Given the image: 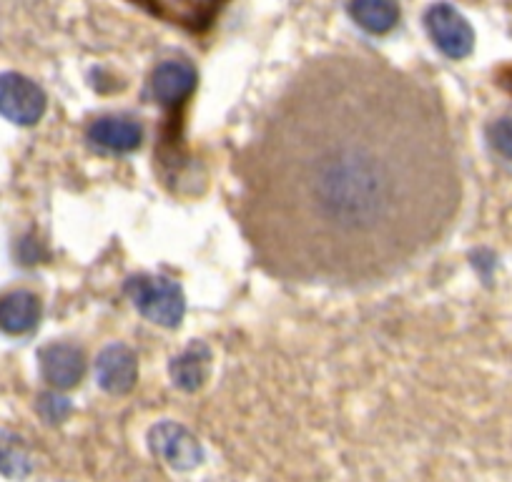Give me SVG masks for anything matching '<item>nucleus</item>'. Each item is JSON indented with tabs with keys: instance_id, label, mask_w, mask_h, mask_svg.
<instances>
[{
	"instance_id": "nucleus-6",
	"label": "nucleus",
	"mask_w": 512,
	"mask_h": 482,
	"mask_svg": "<svg viewBox=\"0 0 512 482\" xmlns=\"http://www.w3.org/2000/svg\"><path fill=\"white\" fill-rule=\"evenodd\" d=\"M136 377H139V365L136 354L126 344H108L96 359V380L101 390L108 395H128L134 390Z\"/></svg>"
},
{
	"instance_id": "nucleus-7",
	"label": "nucleus",
	"mask_w": 512,
	"mask_h": 482,
	"mask_svg": "<svg viewBox=\"0 0 512 482\" xmlns=\"http://www.w3.org/2000/svg\"><path fill=\"white\" fill-rule=\"evenodd\" d=\"M149 86L161 106H176L196 88V68L184 58H169L154 68Z\"/></svg>"
},
{
	"instance_id": "nucleus-12",
	"label": "nucleus",
	"mask_w": 512,
	"mask_h": 482,
	"mask_svg": "<svg viewBox=\"0 0 512 482\" xmlns=\"http://www.w3.org/2000/svg\"><path fill=\"white\" fill-rule=\"evenodd\" d=\"M349 16L367 33L384 36L400 21V6L395 0H349Z\"/></svg>"
},
{
	"instance_id": "nucleus-15",
	"label": "nucleus",
	"mask_w": 512,
	"mask_h": 482,
	"mask_svg": "<svg viewBox=\"0 0 512 482\" xmlns=\"http://www.w3.org/2000/svg\"><path fill=\"white\" fill-rule=\"evenodd\" d=\"M487 141L500 156L512 161V116H502L487 126Z\"/></svg>"
},
{
	"instance_id": "nucleus-11",
	"label": "nucleus",
	"mask_w": 512,
	"mask_h": 482,
	"mask_svg": "<svg viewBox=\"0 0 512 482\" xmlns=\"http://www.w3.org/2000/svg\"><path fill=\"white\" fill-rule=\"evenodd\" d=\"M209 362V347L201 342H194L179 357H174V362H171V380L184 392H196L204 385L206 377H209Z\"/></svg>"
},
{
	"instance_id": "nucleus-2",
	"label": "nucleus",
	"mask_w": 512,
	"mask_h": 482,
	"mask_svg": "<svg viewBox=\"0 0 512 482\" xmlns=\"http://www.w3.org/2000/svg\"><path fill=\"white\" fill-rule=\"evenodd\" d=\"M126 292L134 307L144 314L149 322L161 327H179L186 314V297L176 282L156 274H141L128 279Z\"/></svg>"
},
{
	"instance_id": "nucleus-14",
	"label": "nucleus",
	"mask_w": 512,
	"mask_h": 482,
	"mask_svg": "<svg viewBox=\"0 0 512 482\" xmlns=\"http://www.w3.org/2000/svg\"><path fill=\"white\" fill-rule=\"evenodd\" d=\"M31 470L26 445L16 435H0V472L8 477H23Z\"/></svg>"
},
{
	"instance_id": "nucleus-13",
	"label": "nucleus",
	"mask_w": 512,
	"mask_h": 482,
	"mask_svg": "<svg viewBox=\"0 0 512 482\" xmlns=\"http://www.w3.org/2000/svg\"><path fill=\"white\" fill-rule=\"evenodd\" d=\"M154 8L174 23H199L209 18L214 0H154Z\"/></svg>"
},
{
	"instance_id": "nucleus-8",
	"label": "nucleus",
	"mask_w": 512,
	"mask_h": 482,
	"mask_svg": "<svg viewBox=\"0 0 512 482\" xmlns=\"http://www.w3.org/2000/svg\"><path fill=\"white\" fill-rule=\"evenodd\" d=\"M41 372L56 390H71L86 375V357L76 344H48L41 349Z\"/></svg>"
},
{
	"instance_id": "nucleus-1",
	"label": "nucleus",
	"mask_w": 512,
	"mask_h": 482,
	"mask_svg": "<svg viewBox=\"0 0 512 482\" xmlns=\"http://www.w3.org/2000/svg\"><path fill=\"white\" fill-rule=\"evenodd\" d=\"M239 224L272 277L392 279L455 224L462 184L440 103L402 78L337 66L304 78L241 151Z\"/></svg>"
},
{
	"instance_id": "nucleus-4",
	"label": "nucleus",
	"mask_w": 512,
	"mask_h": 482,
	"mask_svg": "<svg viewBox=\"0 0 512 482\" xmlns=\"http://www.w3.org/2000/svg\"><path fill=\"white\" fill-rule=\"evenodd\" d=\"M425 26L430 38L435 41V46L445 53L447 58H467L475 48V31H472L470 23L465 21L457 8H452L450 3H435L430 6L425 16Z\"/></svg>"
},
{
	"instance_id": "nucleus-16",
	"label": "nucleus",
	"mask_w": 512,
	"mask_h": 482,
	"mask_svg": "<svg viewBox=\"0 0 512 482\" xmlns=\"http://www.w3.org/2000/svg\"><path fill=\"white\" fill-rule=\"evenodd\" d=\"M68 412H71V405H68V400H63V397L46 395L41 400V415L46 417L48 422H61Z\"/></svg>"
},
{
	"instance_id": "nucleus-5",
	"label": "nucleus",
	"mask_w": 512,
	"mask_h": 482,
	"mask_svg": "<svg viewBox=\"0 0 512 482\" xmlns=\"http://www.w3.org/2000/svg\"><path fill=\"white\" fill-rule=\"evenodd\" d=\"M149 442L154 455L161 457L174 470H194L204 460V450H201L199 440L179 422H159L149 432Z\"/></svg>"
},
{
	"instance_id": "nucleus-3",
	"label": "nucleus",
	"mask_w": 512,
	"mask_h": 482,
	"mask_svg": "<svg viewBox=\"0 0 512 482\" xmlns=\"http://www.w3.org/2000/svg\"><path fill=\"white\" fill-rule=\"evenodd\" d=\"M46 113V93L21 73H0V116L18 126H33Z\"/></svg>"
},
{
	"instance_id": "nucleus-10",
	"label": "nucleus",
	"mask_w": 512,
	"mask_h": 482,
	"mask_svg": "<svg viewBox=\"0 0 512 482\" xmlns=\"http://www.w3.org/2000/svg\"><path fill=\"white\" fill-rule=\"evenodd\" d=\"M41 319V299L26 289L0 297V329L6 334H26Z\"/></svg>"
},
{
	"instance_id": "nucleus-9",
	"label": "nucleus",
	"mask_w": 512,
	"mask_h": 482,
	"mask_svg": "<svg viewBox=\"0 0 512 482\" xmlns=\"http://www.w3.org/2000/svg\"><path fill=\"white\" fill-rule=\"evenodd\" d=\"M88 139L101 149L113 154H128L136 151L144 139V129L136 121L123 116H103L88 126Z\"/></svg>"
}]
</instances>
